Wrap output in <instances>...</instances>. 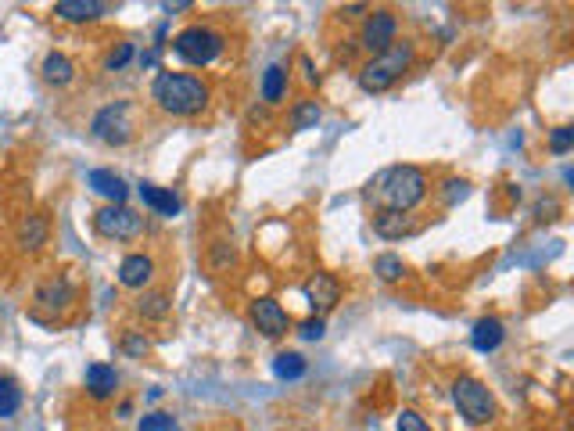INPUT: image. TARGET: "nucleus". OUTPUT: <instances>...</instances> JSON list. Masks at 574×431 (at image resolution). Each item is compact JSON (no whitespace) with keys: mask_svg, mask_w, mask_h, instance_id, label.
Masks as SVG:
<instances>
[{"mask_svg":"<svg viewBox=\"0 0 574 431\" xmlns=\"http://www.w3.org/2000/svg\"><path fill=\"white\" fill-rule=\"evenodd\" d=\"M155 277V259L144 252H133L119 263V284L122 288H148Z\"/></svg>","mask_w":574,"mask_h":431,"instance_id":"nucleus-12","label":"nucleus"},{"mask_svg":"<svg viewBox=\"0 0 574 431\" xmlns=\"http://www.w3.org/2000/svg\"><path fill=\"white\" fill-rule=\"evenodd\" d=\"M370 198L391 213H413L427 198V173L420 166H387L370 180Z\"/></svg>","mask_w":574,"mask_h":431,"instance_id":"nucleus-1","label":"nucleus"},{"mask_svg":"<svg viewBox=\"0 0 574 431\" xmlns=\"http://www.w3.org/2000/svg\"><path fill=\"white\" fill-rule=\"evenodd\" d=\"M453 403L460 407V414L471 421V425H488L495 417V396L481 385L478 378H456L453 381Z\"/></svg>","mask_w":574,"mask_h":431,"instance_id":"nucleus-5","label":"nucleus"},{"mask_svg":"<svg viewBox=\"0 0 574 431\" xmlns=\"http://www.w3.org/2000/svg\"><path fill=\"white\" fill-rule=\"evenodd\" d=\"M502 338H506V330H502V321H495V317H484V321H478L474 323V330H471V345H474L478 352L499 349Z\"/></svg>","mask_w":574,"mask_h":431,"instance_id":"nucleus-16","label":"nucleus"},{"mask_svg":"<svg viewBox=\"0 0 574 431\" xmlns=\"http://www.w3.org/2000/svg\"><path fill=\"white\" fill-rule=\"evenodd\" d=\"M273 374H277L281 381H298V378L305 374V359H301L298 352H281V356L273 359Z\"/></svg>","mask_w":574,"mask_h":431,"instance_id":"nucleus-24","label":"nucleus"},{"mask_svg":"<svg viewBox=\"0 0 574 431\" xmlns=\"http://www.w3.org/2000/svg\"><path fill=\"white\" fill-rule=\"evenodd\" d=\"M91 187H94L97 195H104L111 206H122L126 195H129L126 184H122V177H115L111 169H94V173H91Z\"/></svg>","mask_w":574,"mask_h":431,"instance_id":"nucleus-19","label":"nucleus"},{"mask_svg":"<svg viewBox=\"0 0 574 431\" xmlns=\"http://www.w3.org/2000/svg\"><path fill=\"white\" fill-rule=\"evenodd\" d=\"M374 230L387 237V241H395V237H406V234H416V223H413V216L409 213H391V209H378L374 213Z\"/></svg>","mask_w":574,"mask_h":431,"instance_id":"nucleus-14","label":"nucleus"},{"mask_svg":"<svg viewBox=\"0 0 574 431\" xmlns=\"http://www.w3.org/2000/svg\"><path fill=\"white\" fill-rule=\"evenodd\" d=\"M129 58H133V43H119L115 51H108V58H104V69H108V72H119V69H122Z\"/></svg>","mask_w":574,"mask_h":431,"instance_id":"nucleus-31","label":"nucleus"},{"mask_svg":"<svg viewBox=\"0 0 574 431\" xmlns=\"http://www.w3.org/2000/svg\"><path fill=\"white\" fill-rule=\"evenodd\" d=\"M148 349H151V341H148L140 330H126V334H122V352H126V356H144Z\"/></svg>","mask_w":574,"mask_h":431,"instance_id":"nucleus-30","label":"nucleus"},{"mask_svg":"<svg viewBox=\"0 0 574 431\" xmlns=\"http://www.w3.org/2000/svg\"><path fill=\"white\" fill-rule=\"evenodd\" d=\"M341 14H345V18H356V14H370V7H367V4H349V7H341Z\"/></svg>","mask_w":574,"mask_h":431,"instance_id":"nucleus-36","label":"nucleus"},{"mask_svg":"<svg viewBox=\"0 0 574 431\" xmlns=\"http://www.w3.org/2000/svg\"><path fill=\"white\" fill-rule=\"evenodd\" d=\"M320 122V105L316 101H298L291 108V129H312Z\"/></svg>","mask_w":574,"mask_h":431,"instance_id":"nucleus-25","label":"nucleus"},{"mask_svg":"<svg viewBox=\"0 0 574 431\" xmlns=\"http://www.w3.org/2000/svg\"><path fill=\"white\" fill-rule=\"evenodd\" d=\"M305 302L312 306L316 317H327V313L341 302V284H338V277H330V273H312V277L305 281Z\"/></svg>","mask_w":574,"mask_h":431,"instance_id":"nucleus-9","label":"nucleus"},{"mask_svg":"<svg viewBox=\"0 0 574 431\" xmlns=\"http://www.w3.org/2000/svg\"><path fill=\"white\" fill-rule=\"evenodd\" d=\"M252 323H255L266 338H284L287 327H291V317H287V310L277 299H255V302H252Z\"/></svg>","mask_w":574,"mask_h":431,"instance_id":"nucleus-10","label":"nucleus"},{"mask_svg":"<svg viewBox=\"0 0 574 431\" xmlns=\"http://www.w3.org/2000/svg\"><path fill=\"white\" fill-rule=\"evenodd\" d=\"M413 43L409 40H395V47H387L384 54H374L363 69H359V87L367 91V94H381V91H387L409 65H413Z\"/></svg>","mask_w":574,"mask_h":431,"instance_id":"nucleus-3","label":"nucleus"},{"mask_svg":"<svg viewBox=\"0 0 574 431\" xmlns=\"http://www.w3.org/2000/svg\"><path fill=\"white\" fill-rule=\"evenodd\" d=\"M223 33H215V29H208V25H191V29H184L177 40H173V51H177V58L180 62H187V65H212L219 54H223Z\"/></svg>","mask_w":574,"mask_h":431,"instance_id":"nucleus-4","label":"nucleus"},{"mask_svg":"<svg viewBox=\"0 0 574 431\" xmlns=\"http://www.w3.org/2000/svg\"><path fill=\"white\" fill-rule=\"evenodd\" d=\"M87 388H91L94 399H108L119 388V374L111 367H104V363H91L87 367Z\"/></svg>","mask_w":574,"mask_h":431,"instance_id":"nucleus-20","label":"nucleus"},{"mask_svg":"<svg viewBox=\"0 0 574 431\" xmlns=\"http://www.w3.org/2000/svg\"><path fill=\"white\" fill-rule=\"evenodd\" d=\"M47 237H51V219L43 213L22 216L18 226H14V244H18L22 252H40V248L47 244Z\"/></svg>","mask_w":574,"mask_h":431,"instance_id":"nucleus-11","label":"nucleus"},{"mask_svg":"<svg viewBox=\"0 0 574 431\" xmlns=\"http://www.w3.org/2000/svg\"><path fill=\"white\" fill-rule=\"evenodd\" d=\"M395 36H398L395 11L391 7H370V14L363 18V29H359V43L370 54H384L387 47H395Z\"/></svg>","mask_w":574,"mask_h":431,"instance_id":"nucleus-8","label":"nucleus"},{"mask_svg":"<svg viewBox=\"0 0 574 431\" xmlns=\"http://www.w3.org/2000/svg\"><path fill=\"white\" fill-rule=\"evenodd\" d=\"M234 259H237V255H234V248H230L226 241H215V244H212V270H215V273L230 270V266H234Z\"/></svg>","mask_w":574,"mask_h":431,"instance_id":"nucleus-29","label":"nucleus"},{"mask_svg":"<svg viewBox=\"0 0 574 431\" xmlns=\"http://www.w3.org/2000/svg\"><path fill=\"white\" fill-rule=\"evenodd\" d=\"M467 195H471V184H467V180H445V184H442V202H445V209L467 202Z\"/></svg>","mask_w":574,"mask_h":431,"instance_id":"nucleus-27","label":"nucleus"},{"mask_svg":"<svg viewBox=\"0 0 574 431\" xmlns=\"http://www.w3.org/2000/svg\"><path fill=\"white\" fill-rule=\"evenodd\" d=\"M108 11V4H97V0H58L54 4V14L62 22H94Z\"/></svg>","mask_w":574,"mask_h":431,"instance_id":"nucleus-15","label":"nucleus"},{"mask_svg":"<svg viewBox=\"0 0 574 431\" xmlns=\"http://www.w3.org/2000/svg\"><path fill=\"white\" fill-rule=\"evenodd\" d=\"M43 83H51V87H65V83H72V76H76V65H72V58H65V54H58V51H51L47 58H43Z\"/></svg>","mask_w":574,"mask_h":431,"instance_id":"nucleus-17","label":"nucleus"},{"mask_svg":"<svg viewBox=\"0 0 574 431\" xmlns=\"http://www.w3.org/2000/svg\"><path fill=\"white\" fill-rule=\"evenodd\" d=\"M398 431H431V425L416 410H402L398 414Z\"/></svg>","mask_w":574,"mask_h":431,"instance_id":"nucleus-33","label":"nucleus"},{"mask_svg":"<svg viewBox=\"0 0 574 431\" xmlns=\"http://www.w3.org/2000/svg\"><path fill=\"white\" fill-rule=\"evenodd\" d=\"M133 310H137V317H144V321H166L169 310H173V299H169V292H144V295L133 302Z\"/></svg>","mask_w":574,"mask_h":431,"instance_id":"nucleus-18","label":"nucleus"},{"mask_svg":"<svg viewBox=\"0 0 574 431\" xmlns=\"http://www.w3.org/2000/svg\"><path fill=\"white\" fill-rule=\"evenodd\" d=\"M574 148V129L571 126H557L553 133H550V151L553 155H568Z\"/></svg>","mask_w":574,"mask_h":431,"instance_id":"nucleus-28","label":"nucleus"},{"mask_svg":"<svg viewBox=\"0 0 574 431\" xmlns=\"http://www.w3.org/2000/svg\"><path fill=\"white\" fill-rule=\"evenodd\" d=\"M151 101L162 108L166 115H197L208 105V83L191 72H158L151 83Z\"/></svg>","mask_w":574,"mask_h":431,"instance_id":"nucleus-2","label":"nucleus"},{"mask_svg":"<svg viewBox=\"0 0 574 431\" xmlns=\"http://www.w3.org/2000/svg\"><path fill=\"white\" fill-rule=\"evenodd\" d=\"M18 407H22V388H18V381H14V378H0V417H4V421L14 417Z\"/></svg>","mask_w":574,"mask_h":431,"instance_id":"nucleus-23","label":"nucleus"},{"mask_svg":"<svg viewBox=\"0 0 574 431\" xmlns=\"http://www.w3.org/2000/svg\"><path fill=\"white\" fill-rule=\"evenodd\" d=\"M94 230L108 241H133L144 234V216L126 209V206H104L94 216Z\"/></svg>","mask_w":574,"mask_h":431,"instance_id":"nucleus-7","label":"nucleus"},{"mask_svg":"<svg viewBox=\"0 0 574 431\" xmlns=\"http://www.w3.org/2000/svg\"><path fill=\"white\" fill-rule=\"evenodd\" d=\"M374 273H378L381 281H387V284H391V281H402L406 263H402L398 255H391V252H387V255H378V259H374Z\"/></svg>","mask_w":574,"mask_h":431,"instance_id":"nucleus-26","label":"nucleus"},{"mask_svg":"<svg viewBox=\"0 0 574 431\" xmlns=\"http://www.w3.org/2000/svg\"><path fill=\"white\" fill-rule=\"evenodd\" d=\"M72 299H76V292H72V284H69L65 277H51V281L40 284V292H36V306H40V310H51V313H65V310L72 306Z\"/></svg>","mask_w":574,"mask_h":431,"instance_id":"nucleus-13","label":"nucleus"},{"mask_svg":"<svg viewBox=\"0 0 574 431\" xmlns=\"http://www.w3.org/2000/svg\"><path fill=\"white\" fill-rule=\"evenodd\" d=\"M140 431H177V421H173V414H144Z\"/></svg>","mask_w":574,"mask_h":431,"instance_id":"nucleus-32","label":"nucleus"},{"mask_svg":"<svg viewBox=\"0 0 574 431\" xmlns=\"http://www.w3.org/2000/svg\"><path fill=\"white\" fill-rule=\"evenodd\" d=\"M298 65H301V76H305V83H316V80H320V76L312 72V58H305V54H301V62H298Z\"/></svg>","mask_w":574,"mask_h":431,"instance_id":"nucleus-35","label":"nucleus"},{"mask_svg":"<svg viewBox=\"0 0 574 431\" xmlns=\"http://www.w3.org/2000/svg\"><path fill=\"white\" fill-rule=\"evenodd\" d=\"M284 94H287V69L284 65H270L266 76H263V101L277 105Z\"/></svg>","mask_w":574,"mask_h":431,"instance_id":"nucleus-22","label":"nucleus"},{"mask_svg":"<svg viewBox=\"0 0 574 431\" xmlns=\"http://www.w3.org/2000/svg\"><path fill=\"white\" fill-rule=\"evenodd\" d=\"M140 198L148 209H155L158 216H177L180 213V198L166 187H155V184H140Z\"/></svg>","mask_w":574,"mask_h":431,"instance_id":"nucleus-21","label":"nucleus"},{"mask_svg":"<svg viewBox=\"0 0 574 431\" xmlns=\"http://www.w3.org/2000/svg\"><path fill=\"white\" fill-rule=\"evenodd\" d=\"M298 334L309 338V341H320V338L327 334V323H323V317H309V321L298 327Z\"/></svg>","mask_w":574,"mask_h":431,"instance_id":"nucleus-34","label":"nucleus"},{"mask_svg":"<svg viewBox=\"0 0 574 431\" xmlns=\"http://www.w3.org/2000/svg\"><path fill=\"white\" fill-rule=\"evenodd\" d=\"M133 105L129 101H115V105H104L91 122V133H94L100 144H111V148H122L129 144L133 137Z\"/></svg>","mask_w":574,"mask_h":431,"instance_id":"nucleus-6","label":"nucleus"}]
</instances>
